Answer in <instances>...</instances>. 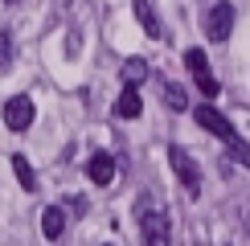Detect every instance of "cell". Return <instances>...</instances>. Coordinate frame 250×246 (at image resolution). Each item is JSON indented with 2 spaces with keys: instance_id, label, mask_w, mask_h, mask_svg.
Masks as SVG:
<instances>
[{
  "instance_id": "obj_1",
  "label": "cell",
  "mask_w": 250,
  "mask_h": 246,
  "mask_svg": "<svg viewBox=\"0 0 250 246\" xmlns=\"http://www.w3.org/2000/svg\"><path fill=\"white\" fill-rule=\"evenodd\" d=\"M135 218H140V238H144V246H172L168 213H164V205H156L148 193H144L140 205H135Z\"/></svg>"
},
{
  "instance_id": "obj_2",
  "label": "cell",
  "mask_w": 250,
  "mask_h": 246,
  "mask_svg": "<svg viewBox=\"0 0 250 246\" xmlns=\"http://www.w3.org/2000/svg\"><path fill=\"white\" fill-rule=\"evenodd\" d=\"M193 119L201 123V127L209 131V136H217V140H222V144L234 152L238 160H250V148H246V140H238V131L230 127V119H226L217 107H209V102H205V107H197V111H193Z\"/></svg>"
},
{
  "instance_id": "obj_3",
  "label": "cell",
  "mask_w": 250,
  "mask_h": 246,
  "mask_svg": "<svg viewBox=\"0 0 250 246\" xmlns=\"http://www.w3.org/2000/svg\"><path fill=\"white\" fill-rule=\"evenodd\" d=\"M168 160H172L176 181L189 189V197H197V193H201V172H197V160H193L185 148H168Z\"/></svg>"
},
{
  "instance_id": "obj_4",
  "label": "cell",
  "mask_w": 250,
  "mask_h": 246,
  "mask_svg": "<svg viewBox=\"0 0 250 246\" xmlns=\"http://www.w3.org/2000/svg\"><path fill=\"white\" fill-rule=\"evenodd\" d=\"M205 37L209 41H226L230 37V29H234V4H226V0H217V4L205 13Z\"/></svg>"
},
{
  "instance_id": "obj_5",
  "label": "cell",
  "mask_w": 250,
  "mask_h": 246,
  "mask_svg": "<svg viewBox=\"0 0 250 246\" xmlns=\"http://www.w3.org/2000/svg\"><path fill=\"white\" fill-rule=\"evenodd\" d=\"M185 66H189V74L197 78L201 95L213 99V95H217V78L209 74V58H205V49H185Z\"/></svg>"
},
{
  "instance_id": "obj_6",
  "label": "cell",
  "mask_w": 250,
  "mask_h": 246,
  "mask_svg": "<svg viewBox=\"0 0 250 246\" xmlns=\"http://www.w3.org/2000/svg\"><path fill=\"white\" fill-rule=\"evenodd\" d=\"M33 115H37V107H33V99H25V95H13L4 102L8 131H29V127H33Z\"/></svg>"
},
{
  "instance_id": "obj_7",
  "label": "cell",
  "mask_w": 250,
  "mask_h": 246,
  "mask_svg": "<svg viewBox=\"0 0 250 246\" xmlns=\"http://www.w3.org/2000/svg\"><path fill=\"white\" fill-rule=\"evenodd\" d=\"M86 177L95 184H111L115 181V156H111V152H95V156L86 160Z\"/></svg>"
},
{
  "instance_id": "obj_8",
  "label": "cell",
  "mask_w": 250,
  "mask_h": 246,
  "mask_svg": "<svg viewBox=\"0 0 250 246\" xmlns=\"http://www.w3.org/2000/svg\"><path fill=\"white\" fill-rule=\"evenodd\" d=\"M41 234H45L49 242H58L62 234H66V209H62V205H49V209L41 213Z\"/></svg>"
},
{
  "instance_id": "obj_9",
  "label": "cell",
  "mask_w": 250,
  "mask_h": 246,
  "mask_svg": "<svg viewBox=\"0 0 250 246\" xmlns=\"http://www.w3.org/2000/svg\"><path fill=\"white\" fill-rule=\"evenodd\" d=\"M140 111H144V102H140V90H135V86H123V95L115 99V115H119V119H135Z\"/></svg>"
},
{
  "instance_id": "obj_10",
  "label": "cell",
  "mask_w": 250,
  "mask_h": 246,
  "mask_svg": "<svg viewBox=\"0 0 250 246\" xmlns=\"http://www.w3.org/2000/svg\"><path fill=\"white\" fill-rule=\"evenodd\" d=\"M135 17H140V25L148 29V37H160V20H156V13H152L148 0H135Z\"/></svg>"
},
{
  "instance_id": "obj_11",
  "label": "cell",
  "mask_w": 250,
  "mask_h": 246,
  "mask_svg": "<svg viewBox=\"0 0 250 246\" xmlns=\"http://www.w3.org/2000/svg\"><path fill=\"white\" fill-rule=\"evenodd\" d=\"M123 78H127V86H140V82L148 78V62L144 58H127L123 62Z\"/></svg>"
},
{
  "instance_id": "obj_12",
  "label": "cell",
  "mask_w": 250,
  "mask_h": 246,
  "mask_svg": "<svg viewBox=\"0 0 250 246\" xmlns=\"http://www.w3.org/2000/svg\"><path fill=\"white\" fill-rule=\"evenodd\" d=\"M13 172H17V181L25 184V193H33V189H37V177H33V168H29V160H25V156H13Z\"/></svg>"
},
{
  "instance_id": "obj_13",
  "label": "cell",
  "mask_w": 250,
  "mask_h": 246,
  "mask_svg": "<svg viewBox=\"0 0 250 246\" xmlns=\"http://www.w3.org/2000/svg\"><path fill=\"white\" fill-rule=\"evenodd\" d=\"M13 54H17V41H13V33H0V74H4V70H13Z\"/></svg>"
},
{
  "instance_id": "obj_14",
  "label": "cell",
  "mask_w": 250,
  "mask_h": 246,
  "mask_svg": "<svg viewBox=\"0 0 250 246\" xmlns=\"http://www.w3.org/2000/svg\"><path fill=\"white\" fill-rule=\"evenodd\" d=\"M160 86H164V102H168L172 111H185V107H189V99H185V90L176 86V82H160Z\"/></svg>"
},
{
  "instance_id": "obj_15",
  "label": "cell",
  "mask_w": 250,
  "mask_h": 246,
  "mask_svg": "<svg viewBox=\"0 0 250 246\" xmlns=\"http://www.w3.org/2000/svg\"><path fill=\"white\" fill-rule=\"evenodd\" d=\"M4 4H21V0H4Z\"/></svg>"
},
{
  "instance_id": "obj_16",
  "label": "cell",
  "mask_w": 250,
  "mask_h": 246,
  "mask_svg": "<svg viewBox=\"0 0 250 246\" xmlns=\"http://www.w3.org/2000/svg\"><path fill=\"white\" fill-rule=\"evenodd\" d=\"M103 246H115V242H103Z\"/></svg>"
}]
</instances>
